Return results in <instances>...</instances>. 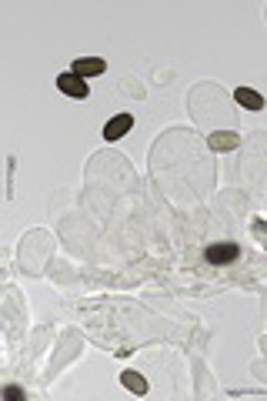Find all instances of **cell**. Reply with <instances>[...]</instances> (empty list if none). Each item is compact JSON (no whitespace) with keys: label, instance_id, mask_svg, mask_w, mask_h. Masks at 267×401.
Returning <instances> with one entry per match:
<instances>
[{"label":"cell","instance_id":"1","mask_svg":"<svg viewBox=\"0 0 267 401\" xmlns=\"http://www.w3.org/2000/svg\"><path fill=\"white\" fill-rule=\"evenodd\" d=\"M57 91H60V94H67V98H74V100H87V98H90L87 80H84V77H77L74 71H71V74L57 77Z\"/></svg>","mask_w":267,"mask_h":401},{"label":"cell","instance_id":"2","mask_svg":"<svg viewBox=\"0 0 267 401\" xmlns=\"http://www.w3.org/2000/svg\"><path fill=\"white\" fill-rule=\"evenodd\" d=\"M204 257H207L211 264H234L240 257V248L231 244V241H220V244H211V248L204 251Z\"/></svg>","mask_w":267,"mask_h":401},{"label":"cell","instance_id":"3","mask_svg":"<svg viewBox=\"0 0 267 401\" xmlns=\"http://www.w3.org/2000/svg\"><path fill=\"white\" fill-rule=\"evenodd\" d=\"M131 127H134V114H117V117H110L104 124V141H120Z\"/></svg>","mask_w":267,"mask_h":401},{"label":"cell","instance_id":"4","mask_svg":"<svg viewBox=\"0 0 267 401\" xmlns=\"http://www.w3.org/2000/svg\"><path fill=\"white\" fill-rule=\"evenodd\" d=\"M107 71V60H101V57H77L74 60V74L77 77H97V74H104Z\"/></svg>","mask_w":267,"mask_h":401},{"label":"cell","instance_id":"5","mask_svg":"<svg viewBox=\"0 0 267 401\" xmlns=\"http://www.w3.org/2000/svg\"><path fill=\"white\" fill-rule=\"evenodd\" d=\"M234 100H238L244 111H264V98H261L254 87H238V91H234Z\"/></svg>","mask_w":267,"mask_h":401},{"label":"cell","instance_id":"6","mask_svg":"<svg viewBox=\"0 0 267 401\" xmlns=\"http://www.w3.org/2000/svg\"><path fill=\"white\" fill-rule=\"evenodd\" d=\"M207 144H211L214 150H234L240 144V137L234 130H214L211 137H207Z\"/></svg>","mask_w":267,"mask_h":401},{"label":"cell","instance_id":"7","mask_svg":"<svg viewBox=\"0 0 267 401\" xmlns=\"http://www.w3.org/2000/svg\"><path fill=\"white\" fill-rule=\"evenodd\" d=\"M120 385H124L127 391H134V395H147V381H144V375H137V371H124V375H120Z\"/></svg>","mask_w":267,"mask_h":401},{"label":"cell","instance_id":"8","mask_svg":"<svg viewBox=\"0 0 267 401\" xmlns=\"http://www.w3.org/2000/svg\"><path fill=\"white\" fill-rule=\"evenodd\" d=\"M251 231H254V238H257V244H261V248H267V218H254V225H251Z\"/></svg>","mask_w":267,"mask_h":401}]
</instances>
